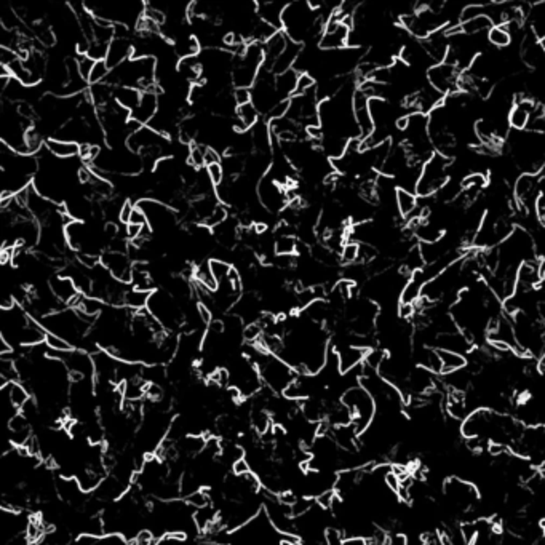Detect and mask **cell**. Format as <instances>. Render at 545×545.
Here are the masks:
<instances>
[{
  "label": "cell",
  "instance_id": "ffe728a7",
  "mask_svg": "<svg viewBox=\"0 0 545 545\" xmlns=\"http://www.w3.org/2000/svg\"><path fill=\"white\" fill-rule=\"evenodd\" d=\"M216 237L218 242L221 243L224 248H231L237 243L238 238V221L237 219H226L221 226L216 227Z\"/></svg>",
  "mask_w": 545,
  "mask_h": 545
},
{
  "label": "cell",
  "instance_id": "8fae6325",
  "mask_svg": "<svg viewBox=\"0 0 545 545\" xmlns=\"http://www.w3.org/2000/svg\"><path fill=\"white\" fill-rule=\"evenodd\" d=\"M135 47L131 45L128 39H114L109 44V52L106 56V63L112 69L119 68L120 64H124L125 61H128L133 58V50Z\"/></svg>",
  "mask_w": 545,
  "mask_h": 545
},
{
  "label": "cell",
  "instance_id": "3957f363",
  "mask_svg": "<svg viewBox=\"0 0 545 545\" xmlns=\"http://www.w3.org/2000/svg\"><path fill=\"white\" fill-rule=\"evenodd\" d=\"M341 403L349 410L352 416V426L358 435L363 434L376 416V401L370 392L361 384H356L345 392Z\"/></svg>",
  "mask_w": 545,
  "mask_h": 545
},
{
  "label": "cell",
  "instance_id": "d6a6232c",
  "mask_svg": "<svg viewBox=\"0 0 545 545\" xmlns=\"http://www.w3.org/2000/svg\"><path fill=\"white\" fill-rule=\"evenodd\" d=\"M315 79L310 75L309 73H303L299 74V79H298V85H296V91H294L293 96H299V95H305L309 93L310 90L315 88Z\"/></svg>",
  "mask_w": 545,
  "mask_h": 545
},
{
  "label": "cell",
  "instance_id": "44dd1931",
  "mask_svg": "<svg viewBox=\"0 0 545 545\" xmlns=\"http://www.w3.org/2000/svg\"><path fill=\"white\" fill-rule=\"evenodd\" d=\"M493 26H494V23L491 21L490 17H486V15H481V17L473 18V19H470V21L457 24L459 32L467 34V35H481L485 32L488 34Z\"/></svg>",
  "mask_w": 545,
  "mask_h": 545
},
{
  "label": "cell",
  "instance_id": "9a60e30c",
  "mask_svg": "<svg viewBox=\"0 0 545 545\" xmlns=\"http://www.w3.org/2000/svg\"><path fill=\"white\" fill-rule=\"evenodd\" d=\"M251 140H253L254 151L259 152V154H271L272 131H271V126H269L267 124H264V122H258V124L253 126Z\"/></svg>",
  "mask_w": 545,
  "mask_h": 545
},
{
  "label": "cell",
  "instance_id": "83f0119b",
  "mask_svg": "<svg viewBox=\"0 0 545 545\" xmlns=\"http://www.w3.org/2000/svg\"><path fill=\"white\" fill-rule=\"evenodd\" d=\"M358 258H360V243L352 242V240H347L345 242V245L343 247L339 253V261L347 264H355L358 262Z\"/></svg>",
  "mask_w": 545,
  "mask_h": 545
},
{
  "label": "cell",
  "instance_id": "74e56055",
  "mask_svg": "<svg viewBox=\"0 0 545 545\" xmlns=\"http://www.w3.org/2000/svg\"><path fill=\"white\" fill-rule=\"evenodd\" d=\"M128 224H135V226H141V227L147 226V218H146L144 213H142L141 208L135 207L133 215H131V218H130V222H128Z\"/></svg>",
  "mask_w": 545,
  "mask_h": 545
},
{
  "label": "cell",
  "instance_id": "f35d334b",
  "mask_svg": "<svg viewBox=\"0 0 545 545\" xmlns=\"http://www.w3.org/2000/svg\"><path fill=\"white\" fill-rule=\"evenodd\" d=\"M213 164H221V155L218 154L216 149L213 147H207L205 151V165H213Z\"/></svg>",
  "mask_w": 545,
  "mask_h": 545
},
{
  "label": "cell",
  "instance_id": "e0dca14e",
  "mask_svg": "<svg viewBox=\"0 0 545 545\" xmlns=\"http://www.w3.org/2000/svg\"><path fill=\"white\" fill-rule=\"evenodd\" d=\"M142 93L130 86H114V101L128 112H133L140 104Z\"/></svg>",
  "mask_w": 545,
  "mask_h": 545
},
{
  "label": "cell",
  "instance_id": "5bb4252c",
  "mask_svg": "<svg viewBox=\"0 0 545 545\" xmlns=\"http://www.w3.org/2000/svg\"><path fill=\"white\" fill-rule=\"evenodd\" d=\"M285 8H287V5L277 2H259L256 5L259 18H261L264 23L271 24V26H274L275 29L283 28L282 18Z\"/></svg>",
  "mask_w": 545,
  "mask_h": 545
},
{
  "label": "cell",
  "instance_id": "cb8c5ba5",
  "mask_svg": "<svg viewBox=\"0 0 545 545\" xmlns=\"http://www.w3.org/2000/svg\"><path fill=\"white\" fill-rule=\"evenodd\" d=\"M151 296H152V293H149V291H141V289L133 288V289H130V291H126V294H125V305L131 310L140 312V310L147 309Z\"/></svg>",
  "mask_w": 545,
  "mask_h": 545
},
{
  "label": "cell",
  "instance_id": "4dcf8cb0",
  "mask_svg": "<svg viewBox=\"0 0 545 545\" xmlns=\"http://www.w3.org/2000/svg\"><path fill=\"white\" fill-rule=\"evenodd\" d=\"M226 219H227V208L224 205H218L216 210L213 211L205 221H203V226H207L208 229H216L218 226H221Z\"/></svg>",
  "mask_w": 545,
  "mask_h": 545
},
{
  "label": "cell",
  "instance_id": "ba28073f",
  "mask_svg": "<svg viewBox=\"0 0 545 545\" xmlns=\"http://www.w3.org/2000/svg\"><path fill=\"white\" fill-rule=\"evenodd\" d=\"M258 198L259 203L269 211L285 210L288 205L287 192L280 184H277L271 176L266 175L258 182Z\"/></svg>",
  "mask_w": 545,
  "mask_h": 545
},
{
  "label": "cell",
  "instance_id": "277c9868",
  "mask_svg": "<svg viewBox=\"0 0 545 545\" xmlns=\"http://www.w3.org/2000/svg\"><path fill=\"white\" fill-rule=\"evenodd\" d=\"M264 66V47L259 44H249L247 52L236 61L232 69V82L237 88L254 86L258 75Z\"/></svg>",
  "mask_w": 545,
  "mask_h": 545
},
{
  "label": "cell",
  "instance_id": "f1b7e54d",
  "mask_svg": "<svg viewBox=\"0 0 545 545\" xmlns=\"http://www.w3.org/2000/svg\"><path fill=\"white\" fill-rule=\"evenodd\" d=\"M111 74V68L108 66V63L104 61H96L95 63V68L91 70V75H90V80L88 82L91 85H96V84H103L108 80Z\"/></svg>",
  "mask_w": 545,
  "mask_h": 545
},
{
  "label": "cell",
  "instance_id": "8d00e7d4",
  "mask_svg": "<svg viewBox=\"0 0 545 545\" xmlns=\"http://www.w3.org/2000/svg\"><path fill=\"white\" fill-rule=\"evenodd\" d=\"M232 96L237 106H245L253 101V91L249 88H236Z\"/></svg>",
  "mask_w": 545,
  "mask_h": 545
},
{
  "label": "cell",
  "instance_id": "7a4b0ae2",
  "mask_svg": "<svg viewBox=\"0 0 545 545\" xmlns=\"http://www.w3.org/2000/svg\"><path fill=\"white\" fill-rule=\"evenodd\" d=\"M452 159L434 152V155L421 168L419 181L416 186V195L419 198L435 197L451 180Z\"/></svg>",
  "mask_w": 545,
  "mask_h": 545
},
{
  "label": "cell",
  "instance_id": "1f68e13d",
  "mask_svg": "<svg viewBox=\"0 0 545 545\" xmlns=\"http://www.w3.org/2000/svg\"><path fill=\"white\" fill-rule=\"evenodd\" d=\"M42 136L39 135L37 130L30 128L26 131V152L28 155H34L35 152H39L42 149Z\"/></svg>",
  "mask_w": 545,
  "mask_h": 545
},
{
  "label": "cell",
  "instance_id": "603a6c76",
  "mask_svg": "<svg viewBox=\"0 0 545 545\" xmlns=\"http://www.w3.org/2000/svg\"><path fill=\"white\" fill-rule=\"evenodd\" d=\"M193 277H195V282L203 287L208 291H216L219 283L216 282L215 275L211 272V267H210V261H205L202 262L200 266L195 269V272H193Z\"/></svg>",
  "mask_w": 545,
  "mask_h": 545
},
{
  "label": "cell",
  "instance_id": "52a82bcc",
  "mask_svg": "<svg viewBox=\"0 0 545 545\" xmlns=\"http://www.w3.org/2000/svg\"><path fill=\"white\" fill-rule=\"evenodd\" d=\"M137 208H141L147 218V224L152 231L168 232L175 227L176 213L165 203L157 202L154 198H142L137 202Z\"/></svg>",
  "mask_w": 545,
  "mask_h": 545
},
{
  "label": "cell",
  "instance_id": "30bf717a",
  "mask_svg": "<svg viewBox=\"0 0 545 545\" xmlns=\"http://www.w3.org/2000/svg\"><path fill=\"white\" fill-rule=\"evenodd\" d=\"M159 112V93L155 91H144L141 96L137 108L131 112V120L137 122L142 126L149 125Z\"/></svg>",
  "mask_w": 545,
  "mask_h": 545
},
{
  "label": "cell",
  "instance_id": "9c48e42d",
  "mask_svg": "<svg viewBox=\"0 0 545 545\" xmlns=\"http://www.w3.org/2000/svg\"><path fill=\"white\" fill-rule=\"evenodd\" d=\"M101 264L108 269L115 280H119L122 283H131L133 266H131L130 258L126 256V253L106 251L104 254H101Z\"/></svg>",
  "mask_w": 545,
  "mask_h": 545
},
{
  "label": "cell",
  "instance_id": "4316f807",
  "mask_svg": "<svg viewBox=\"0 0 545 545\" xmlns=\"http://www.w3.org/2000/svg\"><path fill=\"white\" fill-rule=\"evenodd\" d=\"M259 111L256 109V106L253 103L245 104V106H238L236 112V119L238 122H242L247 128H253L254 125L258 124V115Z\"/></svg>",
  "mask_w": 545,
  "mask_h": 545
},
{
  "label": "cell",
  "instance_id": "2e32d148",
  "mask_svg": "<svg viewBox=\"0 0 545 545\" xmlns=\"http://www.w3.org/2000/svg\"><path fill=\"white\" fill-rule=\"evenodd\" d=\"M47 151L52 155H55L56 159L69 160L80 154V144H77V142L55 140V137H52V140L47 141Z\"/></svg>",
  "mask_w": 545,
  "mask_h": 545
},
{
  "label": "cell",
  "instance_id": "7c38bea8",
  "mask_svg": "<svg viewBox=\"0 0 545 545\" xmlns=\"http://www.w3.org/2000/svg\"><path fill=\"white\" fill-rule=\"evenodd\" d=\"M50 289H52L53 294L58 298L63 304L70 305L75 299L79 298V289L75 287V283L73 282V278L64 277V275H56L52 280H50Z\"/></svg>",
  "mask_w": 545,
  "mask_h": 545
},
{
  "label": "cell",
  "instance_id": "5b68a950",
  "mask_svg": "<svg viewBox=\"0 0 545 545\" xmlns=\"http://www.w3.org/2000/svg\"><path fill=\"white\" fill-rule=\"evenodd\" d=\"M147 310L152 314V317L159 320L165 329H176L184 322V310L170 293H152Z\"/></svg>",
  "mask_w": 545,
  "mask_h": 545
},
{
  "label": "cell",
  "instance_id": "484cf974",
  "mask_svg": "<svg viewBox=\"0 0 545 545\" xmlns=\"http://www.w3.org/2000/svg\"><path fill=\"white\" fill-rule=\"evenodd\" d=\"M298 240L293 236H280L274 243L275 256H293L298 251Z\"/></svg>",
  "mask_w": 545,
  "mask_h": 545
},
{
  "label": "cell",
  "instance_id": "7402d4cb",
  "mask_svg": "<svg viewBox=\"0 0 545 545\" xmlns=\"http://www.w3.org/2000/svg\"><path fill=\"white\" fill-rule=\"evenodd\" d=\"M131 283H133V287L136 289L152 293V289H154V277H152L149 271H147L146 264H141V262L135 264Z\"/></svg>",
  "mask_w": 545,
  "mask_h": 545
},
{
  "label": "cell",
  "instance_id": "836d02e7",
  "mask_svg": "<svg viewBox=\"0 0 545 545\" xmlns=\"http://www.w3.org/2000/svg\"><path fill=\"white\" fill-rule=\"evenodd\" d=\"M205 151L207 147L202 144H193L189 149V164L195 168L205 165Z\"/></svg>",
  "mask_w": 545,
  "mask_h": 545
},
{
  "label": "cell",
  "instance_id": "ac0fdd59",
  "mask_svg": "<svg viewBox=\"0 0 545 545\" xmlns=\"http://www.w3.org/2000/svg\"><path fill=\"white\" fill-rule=\"evenodd\" d=\"M299 73L296 69H289L287 73L275 75V88H277L280 98L287 101L288 96H293L296 91Z\"/></svg>",
  "mask_w": 545,
  "mask_h": 545
},
{
  "label": "cell",
  "instance_id": "d6986e66",
  "mask_svg": "<svg viewBox=\"0 0 545 545\" xmlns=\"http://www.w3.org/2000/svg\"><path fill=\"white\" fill-rule=\"evenodd\" d=\"M438 355H440V360H441V376L455 373V371L466 368V366L468 365V360H467L466 355L450 352V350H438Z\"/></svg>",
  "mask_w": 545,
  "mask_h": 545
},
{
  "label": "cell",
  "instance_id": "d590c367",
  "mask_svg": "<svg viewBox=\"0 0 545 545\" xmlns=\"http://www.w3.org/2000/svg\"><path fill=\"white\" fill-rule=\"evenodd\" d=\"M207 173L208 176H210L211 182L215 186H221L224 182V176H226V173H224V168L221 164H213V165H208L207 166Z\"/></svg>",
  "mask_w": 545,
  "mask_h": 545
},
{
  "label": "cell",
  "instance_id": "6da1fadb",
  "mask_svg": "<svg viewBox=\"0 0 545 545\" xmlns=\"http://www.w3.org/2000/svg\"><path fill=\"white\" fill-rule=\"evenodd\" d=\"M253 349L254 354L247 356L251 358L254 365L258 366L264 389H267L275 395H283L288 390V387L298 379L299 374L280 356L269 354L262 347H256V345H253Z\"/></svg>",
  "mask_w": 545,
  "mask_h": 545
},
{
  "label": "cell",
  "instance_id": "4fadbf2b",
  "mask_svg": "<svg viewBox=\"0 0 545 545\" xmlns=\"http://www.w3.org/2000/svg\"><path fill=\"white\" fill-rule=\"evenodd\" d=\"M300 52H303V47H300V44L293 42V40L289 39V42L287 45V48H285V52L278 56V59L275 61L274 66H272V74L280 75V74L287 73V70H289V69H293L294 64H296L298 58H299Z\"/></svg>",
  "mask_w": 545,
  "mask_h": 545
},
{
  "label": "cell",
  "instance_id": "d4e9b609",
  "mask_svg": "<svg viewBox=\"0 0 545 545\" xmlns=\"http://www.w3.org/2000/svg\"><path fill=\"white\" fill-rule=\"evenodd\" d=\"M486 39L496 48H507L513 40L510 30H508L506 24L504 26H493L490 32L486 34Z\"/></svg>",
  "mask_w": 545,
  "mask_h": 545
},
{
  "label": "cell",
  "instance_id": "ab89813d",
  "mask_svg": "<svg viewBox=\"0 0 545 545\" xmlns=\"http://www.w3.org/2000/svg\"><path fill=\"white\" fill-rule=\"evenodd\" d=\"M133 210H135V207L131 205L130 202H125L124 208H122V211H120V221L128 224L131 215H133Z\"/></svg>",
  "mask_w": 545,
  "mask_h": 545
},
{
  "label": "cell",
  "instance_id": "e575fe53",
  "mask_svg": "<svg viewBox=\"0 0 545 545\" xmlns=\"http://www.w3.org/2000/svg\"><path fill=\"white\" fill-rule=\"evenodd\" d=\"M95 59H91L88 55H80V58L77 59V66H79V73L82 77L88 82L90 80V75H91V70L95 68Z\"/></svg>",
  "mask_w": 545,
  "mask_h": 545
},
{
  "label": "cell",
  "instance_id": "8992f818",
  "mask_svg": "<svg viewBox=\"0 0 545 545\" xmlns=\"http://www.w3.org/2000/svg\"><path fill=\"white\" fill-rule=\"evenodd\" d=\"M462 73L456 66L450 63H438L434 64L427 70V80L429 85L434 86L437 91L448 98V96L459 93V84H461Z\"/></svg>",
  "mask_w": 545,
  "mask_h": 545
},
{
  "label": "cell",
  "instance_id": "f546056e",
  "mask_svg": "<svg viewBox=\"0 0 545 545\" xmlns=\"http://www.w3.org/2000/svg\"><path fill=\"white\" fill-rule=\"evenodd\" d=\"M210 267H211V272H213V275H215L218 283L227 280L229 272H231V269H232L226 261H221V259H210Z\"/></svg>",
  "mask_w": 545,
  "mask_h": 545
},
{
  "label": "cell",
  "instance_id": "60d3db41",
  "mask_svg": "<svg viewBox=\"0 0 545 545\" xmlns=\"http://www.w3.org/2000/svg\"><path fill=\"white\" fill-rule=\"evenodd\" d=\"M146 227V226H144ZM144 227H141V226H135V224H126V237L130 238L131 242L133 240H136L137 237L141 236V232H142V229Z\"/></svg>",
  "mask_w": 545,
  "mask_h": 545
}]
</instances>
